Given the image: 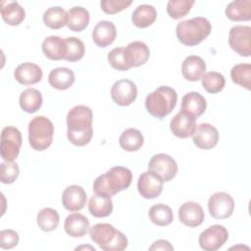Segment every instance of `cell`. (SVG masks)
I'll use <instances>...</instances> for the list:
<instances>
[{"mask_svg":"<svg viewBox=\"0 0 251 251\" xmlns=\"http://www.w3.org/2000/svg\"><path fill=\"white\" fill-rule=\"evenodd\" d=\"M92 110L85 105L73 107L67 115V136L75 146L88 144L93 135Z\"/></svg>","mask_w":251,"mask_h":251,"instance_id":"obj_1","label":"cell"},{"mask_svg":"<svg viewBox=\"0 0 251 251\" xmlns=\"http://www.w3.org/2000/svg\"><path fill=\"white\" fill-rule=\"evenodd\" d=\"M131 180L132 174L129 169L116 166L96 177L93 182V191L97 194L112 197L118 192L128 188Z\"/></svg>","mask_w":251,"mask_h":251,"instance_id":"obj_2","label":"cell"},{"mask_svg":"<svg viewBox=\"0 0 251 251\" xmlns=\"http://www.w3.org/2000/svg\"><path fill=\"white\" fill-rule=\"evenodd\" d=\"M212 30L210 21L204 17H195L181 21L176 25V37L184 45L194 46L208 37Z\"/></svg>","mask_w":251,"mask_h":251,"instance_id":"obj_3","label":"cell"},{"mask_svg":"<svg viewBox=\"0 0 251 251\" xmlns=\"http://www.w3.org/2000/svg\"><path fill=\"white\" fill-rule=\"evenodd\" d=\"M91 240L105 251H123L127 247V238L112 225L99 223L89 228Z\"/></svg>","mask_w":251,"mask_h":251,"instance_id":"obj_4","label":"cell"},{"mask_svg":"<svg viewBox=\"0 0 251 251\" xmlns=\"http://www.w3.org/2000/svg\"><path fill=\"white\" fill-rule=\"evenodd\" d=\"M176 101L177 94L176 90L170 86L162 85L146 96L145 108L151 116L162 120L174 110Z\"/></svg>","mask_w":251,"mask_h":251,"instance_id":"obj_5","label":"cell"},{"mask_svg":"<svg viewBox=\"0 0 251 251\" xmlns=\"http://www.w3.org/2000/svg\"><path fill=\"white\" fill-rule=\"evenodd\" d=\"M53 134V123L47 117L36 116L28 124V141L36 151L47 149L52 143Z\"/></svg>","mask_w":251,"mask_h":251,"instance_id":"obj_6","label":"cell"},{"mask_svg":"<svg viewBox=\"0 0 251 251\" xmlns=\"http://www.w3.org/2000/svg\"><path fill=\"white\" fill-rule=\"evenodd\" d=\"M22 146L21 131L15 126H5L1 132V157L4 161H14Z\"/></svg>","mask_w":251,"mask_h":251,"instance_id":"obj_7","label":"cell"},{"mask_svg":"<svg viewBox=\"0 0 251 251\" xmlns=\"http://www.w3.org/2000/svg\"><path fill=\"white\" fill-rule=\"evenodd\" d=\"M228 44L230 48L242 57L251 55V27L249 25H233L229 29Z\"/></svg>","mask_w":251,"mask_h":251,"instance_id":"obj_8","label":"cell"},{"mask_svg":"<svg viewBox=\"0 0 251 251\" xmlns=\"http://www.w3.org/2000/svg\"><path fill=\"white\" fill-rule=\"evenodd\" d=\"M227 238V229L224 226L214 225L200 233L198 242L203 250L216 251L226 242Z\"/></svg>","mask_w":251,"mask_h":251,"instance_id":"obj_9","label":"cell"},{"mask_svg":"<svg viewBox=\"0 0 251 251\" xmlns=\"http://www.w3.org/2000/svg\"><path fill=\"white\" fill-rule=\"evenodd\" d=\"M208 210L214 219L223 220L229 218L234 210V200L226 192H216L208 200Z\"/></svg>","mask_w":251,"mask_h":251,"instance_id":"obj_10","label":"cell"},{"mask_svg":"<svg viewBox=\"0 0 251 251\" xmlns=\"http://www.w3.org/2000/svg\"><path fill=\"white\" fill-rule=\"evenodd\" d=\"M148 170L157 174L164 181H170L177 173V164L170 155L159 153L151 157Z\"/></svg>","mask_w":251,"mask_h":251,"instance_id":"obj_11","label":"cell"},{"mask_svg":"<svg viewBox=\"0 0 251 251\" xmlns=\"http://www.w3.org/2000/svg\"><path fill=\"white\" fill-rule=\"evenodd\" d=\"M163 184L164 180L157 174L148 170L139 176L137 189L142 197L146 199H154L161 194Z\"/></svg>","mask_w":251,"mask_h":251,"instance_id":"obj_12","label":"cell"},{"mask_svg":"<svg viewBox=\"0 0 251 251\" xmlns=\"http://www.w3.org/2000/svg\"><path fill=\"white\" fill-rule=\"evenodd\" d=\"M137 96V88L133 81L129 79H119L111 87V97L120 106L130 105Z\"/></svg>","mask_w":251,"mask_h":251,"instance_id":"obj_13","label":"cell"},{"mask_svg":"<svg viewBox=\"0 0 251 251\" xmlns=\"http://www.w3.org/2000/svg\"><path fill=\"white\" fill-rule=\"evenodd\" d=\"M192 141L200 149H212L218 144L219 131L214 126L208 123H202L196 126L192 134Z\"/></svg>","mask_w":251,"mask_h":251,"instance_id":"obj_14","label":"cell"},{"mask_svg":"<svg viewBox=\"0 0 251 251\" xmlns=\"http://www.w3.org/2000/svg\"><path fill=\"white\" fill-rule=\"evenodd\" d=\"M196 118L187 112L180 110L170 123L171 131L179 138L191 136L196 129Z\"/></svg>","mask_w":251,"mask_h":251,"instance_id":"obj_15","label":"cell"},{"mask_svg":"<svg viewBox=\"0 0 251 251\" xmlns=\"http://www.w3.org/2000/svg\"><path fill=\"white\" fill-rule=\"evenodd\" d=\"M204 218V211L200 204L196 202H184L178 209V219L186 226L196 227L203 223Z\"/></svg>","mask_w":251,"mask_h":251,"instance_id":"obj_16","label":"cell"},{"mask_svg":"<svg viewBox=\"0 0 251 251\" xmlns=\"http://www.w3.org/2000/svg\"><path fill=\"white\" fill-rule=\"evenodd\" d=\"M62 204L68 211H80L86 204L84 189L76 184L67 186L62 193Z\"/></svg>","mask_w":251,"mask_h":251,"instance_id":"obj_17","label":"cell"},{"mask_svg":"<svg viewBox=\"0 0 251 251\" xmlns=\"http://www.w3.org/2000/svg\"><path fill=\"white\" fill-rule=\"evenodd\" d=\"M116 26L110 21H99L92 30L93 42L101 48H105L112 44L116 39Z\"/></svg>","mask_w":251,"mask_h":251,"instance_id":"obj_18","label":"cell"},{"mask_svg":"<svg viewBox=\"0 0 251 251\" xmlns=\"http://www.w3.org/2000/svg\"><path fill=\"white\" fill-rule=\"evenodd\" d=\"M43 73L41 68L30 62H25L19 65L14 72V76L18 82L24 85H31L39 82Z\"/></svg>","mask_w":251,"mask_h":251,"instance_id":"obj_19","label":"cell"},{"mask_svg":"<svg viewBox=\"0 0 251 251\" xmlns=\"http://www.w3.org/2000/svg\"><path fill=\"white\" fill-rule=\"evenodd\" d=\"M206 72L205 61L196 55L186 57L181 64V74L183 77L190 81H197L201 79Z\"/></svg>","mask_w":251,"mask_h":251,"instance_id":"obj_20","label":"cell"},{"mask_svg":"<svg viewBox=\"0 0 251 251\" xmlns=\"http://www.w3.org/2000/svg\"><path fill=\"white\" fill-rule=\"evenodd\" d=\"M89 221L88 219L79 213L70 214L64 223L65 231L73 237H82L84 236L89 229Z\"/></svg>","mask_w":251,"mask_h":251,"instance_id":"obj_21","label":"cell"},{"mask_svg":"<svg viewBox=\"0 0 251 251\" xmlns=\"http://www.w3.org/2000/svg\"><path fill=\"white\" fill-rule=\"evenodd\" d=\"M75 73L66 67H58L53 69L48 75L49 84L56 89L65 90L70 88L75 82Z\"/></svg>","mask_w":251,"mask_h":251,"instance_id":"obj_22","label":"cell"},{"mask_svg":"<svg viewBox=\"0 0 251 251\" xmlns=\"http://www.w3.org/2000/svg\"><path fill=\"white\" fill-rule=\"evenodd\" d=\"M126 49V55L130 67H139L145 64L150 56L149 47L142 41H132L128 43Z\"/></svg>","mask_w":251,"mask_h":251,"instance_id":"obj_23","label":"cell"},{"mask_svg":"<svg viewBox=\"0 0 251 251\" xmlns=\"http://www.w3.org/2000/svg\"><path fill=\"white\" fill-rule=\"evenodd\" d=\"M42 51L50 60L58 61L65 59L67 53L65 38H61L57 35L46 37L42 42Z\"/></svg>","mask_w":251,"mask_h":251,"instance_id":"obj_24","label":"cell"},{"mask_svg":"<svg viewBox=\"0 0 251 251\" xmlns=\"http://www.w3.org/2000/svg\"><path fill=\"white\" fill-rule=\"evenodd\" d=\"M207 102L199 92H187L181 99V110L189 113L194 118L200 117L206 110Z\"/></svg>","mask_w":251,"mask_h":251,"instance_id":"obj_25","label":"cell"},{"mask_svg":"<svg viewBox=\"0 0 251 251\" xmlns=\"http://www.w3.org/2000/svg\"><path fill=\"white\" fill-rule=\"evenodd\" d=\"M226 16L235 22L250 21L251 19V0H234L227 4Z\"/></svg>","mask_w":251,"mask_h":251,"instance_id":"obj_26","label":"cell"},{"mask_svg":"<svg viewBox=\"0 0 251 251\" xmlns=\"http://www.w3.org/2000/svg\"><path fill=\"white\" fill-rule=\"evenodd\" d=\"M67 14V25L73 31H82L89 24V12L81 6L71 8Z\"/></svg>","mask_w":251,"mask_h":251,"instance_id":"obj_27","label":"cell"},{"mask_svg":"<svg viewBox=\"0 0 251 251\" xmlns=\"http://www.w3.org/2000/svg\"><path fill=\"white\" fill-rule=\"evenodd\" d=\"M88 211L96 218L108 217L113 211V201L109 196L95 193L89 199Z\"/></svg>","mask_w":251,"mask_h":251,"instance_id":"obj_28","label":"cell"},{"mask_svg":"<svg viewBox=\"0 0 251 251\" xmlns=\"http://www.w3.org/2000/svg\"><path fill=\"white\" fill-rule=\"evenodd\" d=\"M157 19V11L149 4L138 5L131 15V21L137 27L144 28L151 25Z\"/></svg>","mask_w":251,"mask_h":251,"instance_id":"obj_29","label":"cell"},{"mask_svg":"<svg viewBox=\"0 0 251 251\" xmlns=\"http://www.w3.org/2000/svg\"><path fill=\"white\" fill-rule=\"evenodd\" d=\"M1 17L8 25H18L25 20V12L17 1L3 2L1 6Z\"/></svg>","mask_w":251,"mask_h":251,"instance_id":"obj_30","label":"cell"},{"mask_svg":"<svg viewBox=\"0 0 251 251\" xmlns=\"http://www.w3.org/2000/svg\"><path fill=\"white\" fill-rule=\"evenodd\" d=\"M143 142L144 138L141 131L133 127L125 129L119 137L120 146L127 152L137 151L139 148H141Z\"/></svg>","mask_w":251,"mask_h":251,"instance_id":"obj_31","label":"cell"},{"mask_svg":"<svg viewBox=\"0 0 251 251\" xmlns=\"http://www.w3.org/2000/svg\"><path fill=\"white\" fill-rule=\"evenodd\" d=\"M20 106L26 113L37 112L42 105V95L39 90L28 87L25 89L20 95Z\"/></svg>","mask_w":251,"mask_h":251,"instance_id":"obj_32","label":"cell"},{"mask_svg":"<svg viewBox=\"0 0 251 251\" xmlns=\"http://www.w3.org/2000/svg\"><path fill=\"white\" fill-rule=\"evenodd\" d=\"M67 18V12L60 6H52L48 8L43 14L44 24L52 29H59L66 25Z\"/></svg>","mask_w":251,"mask_h":251,"instance_id":"obj_33","label":"cell"},{"mask_svg":"<svg viewBox=\"0 0 251 251\" xmlns=\"http://www.w3.org/2000/svg\"><path fill=\"white\" fill-rule=\"evenodd\" d=\"M148 214L151 222L159 226H169L174 220V214L171 207L163 203L153 205L149 209Z\"/></svg>","mask_w":251,"mask_h":251,"instance_id":"obj_34","label":"cell"},{"mask_svg":"<svg viewBox=\"0 0 251 251\" xmlns=\"http://www.w3.org/2000/svg\"><path fill=\"white\" fill-rule=\"evenodd\" d=\"M38 226L44 231H52L58 227L60 217L56 210L53 208H43L40 210L36 217Z\"/></svg>","mask_w":251,"mask_h":251,"instance_id":"obj_35","label":"cell"},{"mask_svg":"<svg viewBox=\"0 0 251 251\" xmlns=\"http://www.w3.org/2000/svg\"><path fill=\"white\" fill-rule=\"evenodd\" d=\"M230 77L235 84H238L247 90L251 88V65L250 64H237L232 67L230 71Z\"/></svg>","mask_w":251,"mask_h":251,"instance_id":"obj_36","label":"cell"},{"mask_svg":"<svg viewBox=\"0 0 251 251\" xmlns=\"http://www.w3.org/2000/svg\"><path fill=\"white\" fill-rule=\"evenodd\" d=\"M202 86L209 93H218L222 91L226 84L225 76L218 72H209L201 77Z\"/></svg>","mask_w":251,"mask_h":251,"instance_id":"obj_37","label":"cell"},{"mask_svg":"<svg viewBox=\"0 0 251 251\" xmlns=\"http://www.w3.org/2000/svg\"><path fill=\"white\" fill-rule=\"evenodd\" d=\"M66 47H67V53L64 60H67L69 62H76L80 60L84 56L85 47L83 42L77 38V37H67L65 38Z\"/></svg>","mask_w":251,"mask_h":251,"instance_id":"obj_38","label":"cell"},{"mask_svg":"<svg viewBox=\"0 0 251 251\" xmlns=\"http://www.w3.org/2000/svg\"><path fill=\"white\" fill-rule=\"evenodd\" d=\"M194 4V0H170L167 4V13L174 19L177 20L186 16Z\"/></svg>","mask_w":251,"mask_h":251,"instance_id":"obj_39","label":"cell"},{"mask_svg":"<svg viewBox=\"0 0 251 251\" xmlns=\"http://www.w3.org/2000/svg\"><path fill=\"white\" fill-rule=\"evenodd\" d=\"M108 62L110 65L118 71H127L131 67L127 61L126 55V49L124 46L116 47L108 53Z\"/></svg>","mask_w":251,"mask_h":251,"instance_id":"obj_40","label":"cell"},{"mask_svg":"<svg viewBox=\"0 0 251 251\" xmlns=\"http://www.w3.org/2000/svg\"><path fill=\"white\" fill-rule=\"evenodd\" d=\"M20 168L14 161H5L0 167V180L2 183H13L19 176Z\"/></svg>","mask_w":251,"mask_h":251,"instance_id":"obj_41","label":"cell"},{"mask_svg":"<svg viewBox=\"0 0 251 251\" xmlns=\"http://www.w3.org/2000/svg\"><path fill=\"white\" fill-rule=\"evenodd\" d=\"M131 3V0H102L100 6L106 14L112 15L126 9Z\"/></svg>","mask_w":251,"mask_h":251,"instance_id":"obj_42","label":"cell"},{"mask_svg":"<svg viewBox=\"0 0 251 251\" xmlns=\"http://www.w3.org/2000/svg\"><path fill=\"white\" fill-rule=\"evenodd\" d=\"M19 234L14 229H3L0 231V247L2 249H12L18 245Z\"/></svg>","mask_w":251,"mask_h":251,"instance_id":"obj_43","label":"cell"},{"mask_svg":"<svg viewBox=\"0 0 251 251\" xmlns=\"http://www.w3.org/2000/svg\"><path fill=\"white\" fill-rule=\"evenodd\" d=\"M149 250H174V246L165 239H159L153 242V244L149 247Z\"/></svg>","mask_w":251,"mask_h":251,"instance_id":"obj_44","label":"cell"}]
</instances>
